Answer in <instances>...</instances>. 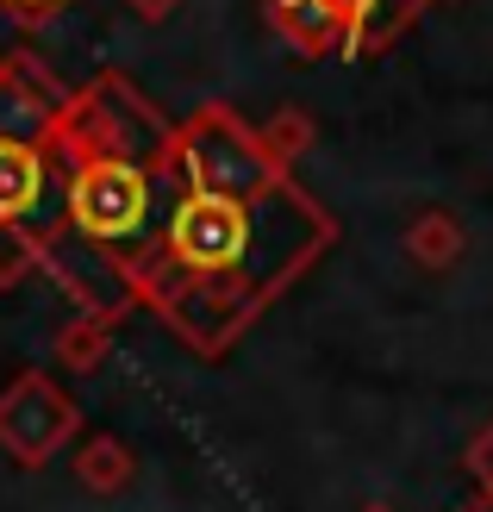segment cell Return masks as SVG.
Returning a JSON list of instances; mask_svg holds the SVG:
<instances>
[{
  "label": "cell",
  "instance_id": "cell-1",
  "mask_svg": "<svg viewBox=\"0 0 493 512\" xmlns=\"http://www.w3.org/2000/svg\"><path fill=\"white\" fill-rule=\"evenodd\" d=\"M63 232L50 263L63 288L100 319L132 306V275L163 244V225L181 194L175 132L125 88V75H100L94 88L63 100Z\"/></svg>",
  "mask_w": 493,
  "mask_h": 512
},
{
  "label": "cell",
  "instance_id": "cell-5",
  "mask_svg": "<svg viewBox=\"0 0 493 512\" xmlns=\"http://www.w3.org/2000/svg\"><path fill=\"white\" fill-rule=\"evenodd\" d=\"M69 431H75V400L50 375H19L7 388V400H0V444L19 463H44Z\"/></svg>",
  "mask_w": 493,
  "mask_h": 512
},
{
  "label": "cell",
  "instance_id": "cell-9",
  "mask_svg": "<svg viewBox=\"0 0 493 512\" xmlns=\"http://www.w3.org/2000/svg\"><path fill=\"white\" fill-rule=\"evenodd\" d=\"M425 7V0H369V19H362V38H350V44H387V38H394L400 32V25L412 19V13H419Z\"/></svg>",
  "mask_w": 493,
  "mask_h": 512
},
{
  "label": "cell",
  "instance_id": "cell-13",
  "mask_svg": "<svg viewBox=\"0 0 493 512\" xmlns=\"http://www.w3.org/2000/svg\"><path fill=\"white\" fill-rule=\"evenodd\" d=\"M175 0H138V13H169Z\"/></svg>",
  "mask_w": 493,
  "mask_h": 512
},
{
  "label": "cell",
  "instance_id": "cell-6",
  "mask_svg": "<svg viewBox=\"0 0 493 512\" xmlns=\"http://www.w3.org/2000/svg\"><path fill=\"white\" fill-rule=\"evenodd\" d=\"M57 119H63V100L50 88V75L32 57H0V125L44 138L57 132Z\"/></svg>",
  "mask_w": 493,
  "mask_h": 512
},
{
  "label": "cell",
  "instance_id": "cell-10",
  "mask_svg": "<svg viewBox=\"0 0 493 512\" xmlns=\"http://www.w3.org/2000/svg\"><path fill=\"white\" fill-rule=\"evenodd\" d=\"M125 469H132V456H125L119 444H94V450L82 456V481H88V488H100V494H107V488H125Z\"/></svg>",
  "mask_w": 493,
  "mask_h": 512
},
{
  "label": "cell",
  "instance_id": "cell-4",
  "mask_svg": "<svg viewBox=\"0 0 493 512\" xmlns=\"http://www.w3.org/2000/svg\"><path fill=\"white\" fill-rule=\"evenodd\" d=\"M175 163H181V182H206V188H256V182H275L281 175V163L269 157V138L250 132L225 107H206L175 138Z\"/></svg>",
  "mask_w": 493,
  "mask_h": 512
},
{
  "label": "cell",
  "instance_id": "cell-7",
  "mask_svg": "<svg viewBox=\"0 0 493 512\" xmlns=\"http://www.w3.org/2000/svg\"><path fill=\"white\" fill-rule=\"evenodd\" d=\"M269 19H275V32H288V44H300V50H325L337 32H350L331 0H269Z\"/></svg>",
  "mask_w": 493,
  "mask_h": 512
},
{
  "label": "cell",
  "instance_id": "cell-3",
  "mask_svg": "<svg viewBox=\"0 0 493 512\" xmlns=\"http://www.w3.org/2000/svg\"><path fill=\"white\" fill-rule=\"evenodd\" d=\"M63 232V150L57 132H7L0 125V288L50 263Z\"/></svg>",
  "mask_w": 493,
  "mask_h": 512
},
{
  "label": "cell",
  "instance_id": "cell-2",
  "mask_svg": "<svg viewBox=\"0 0 493 512\" xmlns=\"http://www.w3.org/2000/svg\"><path fill=\"white\" fill-rule=\"evenodd\" d=\"M331 232V213L288 175L256 188L181 182L163 244L132 275V294L213 356L313 263Z\"/></svg>",
  "mask_w": 493,
  "mask_h": 512
},
{
  "label": "cell",
  "instance_id": "cell-8",
  "mask_svg": "<svg viewBox=\"0 0 493 512\" xmlns=\"http://www.w3.org/2000/svg\"><path fill=\"white\" fill-rule=\"evenodd\" d=\"M406 244H412V256H425V263H450V256L462 250V225H456V219H444V213H431V219H425Z\"/></svg>",
  "mask_w": 493,
  "mask_h": 512
},
{
  "label": "cell",
  "instance_id": "cell-11",
  "mask_svg": "<svg viewBox=\"0 0 493 512\" xmlns=\"http://www.w3.org/2000/svg\"><path fill=\"white\" fill-rule=\"evenodd\" d=\"M7 13H19V19H38V13H57V7H69V0H0Z\"/></svg>",
  "mask_w": 493,
  "mask_h": 512
},
{
  "label": "cell",
  "instance_id": "cell-14",
  "mask_svg": "<svg viewBox=\"0 0 493 512\" xmlns=\"http://www.w3.org/2000/svg\"><path fill=\"white\" fill-rule=\"evenodd\" d=\"M469 512H493V488H487V494H481V500H475Z\"/></svg>",
  "mask_w": 493,
  "mask_h": 512
},
{
  "label": "cell",
  "instance_id": "cell-12",
  "mask_svg": "<svg viewBox=\"0 0 493 512\" xmlns=\"http://www.w3.org/2000/svg\"><path fill=\"white\" fill-rule=\"evenodd\" d=\"M475 475H481L487 488H493V431H487V438L475 444Z\"/></svg>",
  "mask_w": 493,
  "mask_h": 512
}]
</instances>
